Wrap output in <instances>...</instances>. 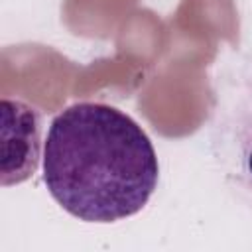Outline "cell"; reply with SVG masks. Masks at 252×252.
Instances as JSON below:
<instances>
[{"label": "cell", "instance_id": "obj_1", "mask_svg": "<svg viewBox=\"0 0 252 252\" xmlns=\"http://www.w3.org/2000/svg\"><path fill=\"white\" fill-rule=\"evenodd\" d=\"M158 158L146 132L104 102H75L47 130L43 181L49 195L87 222L136 215L158 185Z\"/></svg>", "mask_w": 252, "mask_h": 252}, {"label": "cell", "instance_id": "obj_2", "mask_svg": "<svg viewBox=\"0 0 252 252\" xmlns=\"http://www.w3.org/2000/svg\"><path fill=\"white\" fill-rule=\"evenodd\" d=\"M209 142L222 177L252 207V75L222 94Z\"/></svg>", "mask_w": 252, "mask_h": 252}, {"label": "cell", "instance_id": "obj_3", "mask_svg": "<svg viewBox=\"0 0 252 252\" xmlns=\"http://www.w3.org/2000/svg\"><path fill=\"white\" fill-rule=\"evenodd\" d=\"M2 110V154L0 173L2 185H14L26 181L39 161V132L41 114L22 102L4 98Z\"/></svg>", "mask_w": 252, "mask_h": 252}]
</instances>
